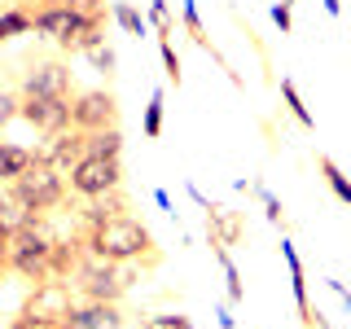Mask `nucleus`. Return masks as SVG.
Segmentation results:
<instances>
[{
	"instance_id": "c85d7f7f",
	"label": "nucleus",
	"mask_w": 351,
	"mask_h": 329,
	"mask_svg": "<svg viewBox=\"0 0 351 329\" xmlns=\"http://www.w3.org/2000/svg\"><path fill=\"white\" fill-rule=\"evenodd\" d=\"M149 27L154 31H158V36H171V27H176V22H171V5H167V0H149Z\"/></svg>"
},
{
	"instance_id": "2eb2a0df",
	"label": "nucleus",
	"mask_w": 351,
	"mask_h": 329,
	"mask_svg": "<svg viewBox=\"0 0 351 329\" xmlns=\"http://www.w3.org/2000/svg\"><path fill=\"white\" fill-rule=\"evenodd\" d=\"M128 211H132V197L123 193V184H119V189H110L101 197H88L80 206V219H84V228H97V224H106V219L128 215Z\"/></svg>"
},
{
	"instance_id": "f3484780",
	"label": "nucleus",
	"mask_w": 351,
	"mask_h": 329,
	"mask_svg": "<svg viewBox=\"0 0 351 329\" xmlns=\"http://www.w3.org/2000/svg\"><path fill=\"white\" fill-rule=\"evenodd\" d=\"M31 219H36V211H31L9 184H0V233H18L22 224H31Z\"/></svg>"
},
{
	"instance_id": "5701e85b",
	"label": "nucleus",
	"mask_w": 351,
	"mask_h": 329,
	"mask_svg": "<svg viewBox=\"0 0 351 329\" xmlns=\"http://www.w3.org/2000/svg\"><path fill=\"white\" fill-rule=\"evenodd\" d=\"M211 255L219 259V268H224V281H228V303H241V299H246V290H241V272H237L233 255H228V246H211Z\"/></svg>"
},
{
	"instance_id": "a878e982",
	"label": "nucleus",
	"mask_w": 351,
	"mask_h": 329,
	"mask_svg": "<svg viewBox=\"0 0 351 329\" xmlns=\"http://www.w3.org/2000/svg\"><path fill=\"white\" fill-rule=\"evenodd\" d=\"M162 106H167V101H162V88H158V93L149 97V106H145V119H141V127H145L149 141L162 136Z\"/></svg>"
},
{
	"instance_id": "c9c22d12",
	"label": "nucleus",
	"mask_w": 351,
	"mask_h": 329,
	"mask_svg": "<svg viewBox=\"0 0 351 329\" xmlns=\"http://www.w3.org/2000/svg\"><path fill=\"white\" fill-rule=\"evenodd\" d=\"M9 237L14 233H0V272H9Z\"/></svg>"
},
{
	"instance_id": "f03ea898",
	"label": "nucleus",
	"mask_w": 351,
	"mask_h": 329,
	"mask_svg": "<svg viewBox=\"0 0 351 329\" xmlns=\"http://www.w3.org/2000/svg\"><path fill=\"white\" fill-rule=\"evenodd\" d=\"M53 246H58V237L49 233V224H44V215H36L31 224H22L14 237H9V272L22 281H49L53 277Z\"/></svg>"
},
{
	"instance_id": "bb28decb",
	"label": "nucleus",
	"mask_w": 351,
	"mask_h": 329,
	"mask_svg": "<svg viewBox=\"0 0 351 329\" xmlns=\"http://www.w3.org/2000/svg\"><path fill=\"white\" fill-rule=\"evenodd\" d=\"M180 22H184V31H189V36L202 44V49H211V40H206V31H202V18H197V5L193 0H180ZM215 53V49H211Z\"/></svg>"
},
{
	"instance_id": "0eeeda50",
	"label": "nucleus",
	"mask_w": 351,
	"mask_h": 329,
	"mask_svg": "<svg viewBox=\"0 0 351 329\" xmlns=\"http://www.w3.org/2000/svg\"><path fill=\"white\" fill-rule=\"evenodd\" d=\"M66 184H71L75 197H101L110 189H119L123 184V162L119 158H97V154H84L80 162L71 167V175H66Z\"/></svg>"
},
{
	"instance_id": "20e7f679",
	"label": "nucleus",
	"mask_w": 351,
	"mask_h": 329,
	"mask_svg": "<svg viewBox=\"0 0 351 329\" xmlns=\"http://www.w3.org/2000/svg\"><path fill=\"white\" fill-rule=\"evenodd\" d=\"M132 272H136V263H114V259H101V255H84V263L71 277V285H75L80 299L119 303L128 294V285H132Z\"/></svg>"
},
{
	"instance_id": "412c9836",
	"label": "nucleus",
	"mask_w": 351,
	"mask_h": 329,
	"mask_svg": "<svg viewBox=\"0 0 351 329\" xmlns=\"http://www.w3.org/2000/svg\"><path fill=\"white\" fill-rule=\"evenodd\" d=\"M316 171L325 175V184L334 189V197H338V202H347V206H351V180L343 175V167H338V162L329 158V154H321V158H316Z\"/></svg>"
},
{
	"instance_id": "f257e3e1",
	"label": "nucleus",
	"mask_w": 351,
	"mask_h": 329,
	"mask_svg": "<svg viewBox=\"0 0 351 329\" xmlns=\"http://www.w3.org/2000/svg\"><path fill=\"white\" fill-rule=\"evenodd\" d=\"M84 246L88 255H101V259H114V263H158L154 255V233L141 224L136 215H119V219H106L97 228H84Z\"/></svg>"
},
{
	"instance_id": "e433bc0d",
	"label": "nucleus",
	"mask_w": 351,
	"mask_h": 329,
	"mask_svg": "<svg viewBox=\"0 0 351 329\" xmlns=\"http://www.w3.org/2000/svg\"><path fill=\"white\" fill-rule=\"evenodd\" d=\"M325 14H329V18H338V14H343V0H325Z\"/></svg>"
},
{
	"instance_id": "473e14b6",
	"label": "nucleus",
	"mask_w": 351,
	"mask_h": 329,
	"mask_svg": "<svg viewBox=\"0 0 351 329\" xmlns=\"http://www.w3.org/2000/svg\"><path fill=\"white\" fill-rule=\"evenodd\" d=\"M272 22H277L281 36H290V31H294V14H290V5H285V0H281V5H272Z\"/></svg>"
},
{
	"instance_id": "6ab92c4d",
	"label": "nucleus",
	"mask_w": 351,
	"mask_h": 329,
	"mask_svg": "<svg viewBox=\"0 0 351 329\" xmlns=\"http://www.w3.org/2000/svg\"><path fill=\"white\" fill-rule=\"evenodd\" d=\"M18 36H36V14H31L27 5H9L5 14H0V44H9Z\"/></svg>"
},
{
	"instance_id": "9d476101",
	"label": "nucleus",
	"mask_w": 351,
	"mask_h": 329,
	"mask_svg": "<svg viewBox=\"0 0 351 329\" xmlns=\"http://www.w3.org/2000/svg\"><path fill=\"white\" fill-rule=\"evenodd\" d=\"M22 97H75V80L66 62H36L18 84Z\"/></svg>"
},
{
	"instance_id": "b1692460",
	"label": "nucleus",
	"mask_w": 351,
	"mask_h": 329,
	"mask_svg": "<svg viewBox=\"0 0 351 329\" xmlns=\"http://www.w3.org/2000/svg\"><path fill=\"white\" fill-rule=\"evenodd\" d=\"M281 101H285V110H290V114L299 119L303 127H316V119H312V110L303 106V97H299V88H294V80H281Z\"/></svg>"
},
{
	"instance_id": "f704fd0d",
	"label": "nucleus",
	"mask_w": 351,
	"mask_h": 329,
	"mask_svg": "<svg viewBox=\"0 0 351 329\" xmlns=\"http://www.w3.org/2000/svg\"><path fill=\"white\" fill-rule=\"evenodd\" d=\"M215 321H219V329H233V325H237V316L228 312V307H215Z\"/></svg>"
},
{
	"instance_id": "423d86ee",
	"label": "nucleus",
	"mask_w": 351,
	"mask_h": 329,
	"mask_svg": "<svg viewBox=\"0 0 351 329\" xmlns=\"http://www.w3.org/2000/svg\"><path fill=\"white\" fill-rule=\"evenodd\" d=\"M9 189H14L36 215H44V211H58V206L66 202L71 184H66V175L58 167H49V162H31V167L22 171L14 184H9Z\"/></svg>"
},
{
	"instance_id": "4be33fe9",
	"label": "nucleus",
	"mask_w": 351,
	"mask_h": 329,
	"mask_svg": "<svg viewBox=\"0 0 351 329\" xmlns=\"http://www.w3.org/2000/svg\"><path fill=\"white\" fill-rule=\"evenodd\" d=\"M110 18H114L119 27L128 31V36H136V40H141V36H149V18H141L136 9L128 5V0H114V5H110Z\"/></svg>"
},
{
	"instance_id": "7ed1b4c3",
	"label": "nucleus",
	"mask_w": 351,
	"mask_h": 329,
	"mask_svg": "<svg viewBox=\"0 0 351 329\" xmlns=\"http://www.w3.org/2000/svg\"><path fill=\"white\" fill-rule=\"evenodd\" d=\"M93 27H106V9H84L80 0H66V5H40L36 9V36L53 40L58 49L75 53Z\"/></svg>"
},
{
	"instance_id": "aec40b11",
	"label": "nucleus",
	"mask_w": 351,
	"mask_h": 329,
	"mask_svg": "<svg viewBox=\"0 0 351 329\" xmlns=\"http://www.w3.org/2000/svg\"><path fill=\"white\" fill-rule=\"evenodd\" d=\"M84 154H97V158H123V132L119 127L84 132Z\"/></svg>"
},
{
	"instance_id": "58836bf2",
	"label": "nucleus",
	"mask_w": 351,
	"mask_h": 329,
	"mask_svg": "<svg viewBox=\"0 0 351 329\" xmlns=\"http://www.w3.org/2000/svg\"><path fill=\"white\" fill-rule=\"evenodd\" d=\"M40 5H66V0H40Z\"/></svg>"
},
{
	"instance_id": "2f4dec72",
	"label": "nucleus",
	"mask_w": 351,
	"mask_h": 329,
	"mask_svg": "<svg viewBox=\"0 0 351 329\" xmlns=\"http://www.w3.org/2000/svg\"><path fill=\"white\" fill-rule=\"evenodd\" d=\"M88 62H93V71H101L106 80L114 75V49H110V44H101V49H93V53H88Z\"/></svg>"
},
{
	"instance_id": "7c9ffc66",
	"label": "nucleus",
	"mask_w": 351,
	"mask_h": 329,
	"mask_svg": "<svg viewBox=\"0 0 351 329\" xmlns=\"http://www.w3.org/2000/svg\"><path fill=\"white\" fill-rule=\"evenodd\" d=\"M18 114H22V93H5V88H0V132L14 123Z\"/></svg>"
},
{
	"instance_id": "f8f14e48",
	"label": "nucleus",
	"mask_w": 351,
	"mask_h": 329,
	"mask_svg": "<svg viewBox=\"0 0 351 329\" xmlns=\"http://www.w3.org/2000/svg\"><path fill=\"white\" fill-rule=\"evenodd\" d=\"M62 329H128V316L119 312V303L80 299V303L71 307V316L62 321Z\"/></svg>"
},
{
	"instance_id": "1a4fd4ad",
	"label": "nucleus",
	"mask_w": 351,
	"mask_h": 329,
	"mask_svg": "<svg viewBox=\"0 0 351 329\" xmlns=\"http://www.w3.org/2000/svg\"><path fill=\"white\" fill-rule=\"evenodd\" d=\"M84 158V132L80 127H62V132H44L36 145V162H49L62 175H71V167Z\"/></svg>"
},
{
	"instance_id": "9b49d317",
	"label": "nucleus",
	"mask_w": 351,
	"mask_h": 329,
	"mask_svg": "<svg viewBox=\"0 0 351 329\" xmlns=\"http://www.w3.org/2000/svg\"><path fill=\"white\" fill-rule=\"evenodd\" d=\"M71 101L75 97H22L18 119H27L40 136L44 132H62V127H71Z\"/></svg>"
},
{
	"instance_id": "4c0bfd02",
	"label": "nucleus",
	"mask_w": 351,
	"mask_h": 329,
	"mask_svg": "<svg viewBox=\"0 0 351 329\" xmlns=\"http://www.w3.org/2000/svg\"><path fill=\"white\" fill-rule=\"evenodd\" d=\"M316 329H334V325H329V321H325V316H321V312H316Z\"/></svg>"
},
{
	"instance_id": "4468645a",
	"label": "nucleus",
	"mask_w": 351,
	"mask_h": 329,
	"mask_svg": "<svg viewBox=\"0 0 351 329\" xmlns=\"http://www.w3.org/2000/svg\"><path fill=\"white\" fill-rule=\"evenodd\" d=\"M241 233H246V219L233 206H219L211 202L206 206V246H237Z\"/></svg>"
},
{
	"instance_id": "ea45409f",
	"label": "nucleus",
	"mask_w": 351,
	"mask_h": 329,
	"mask_svg": "<svg viewBox=\"0 0 351 329\" xmlns=\"http://www.w3.org/2000/svg\"><path fill=\"white\" fill-rule=\"evenodd\" d=\"M285 5H294V0H285Z\"/></svg>"
},
{
	"instance_id": "c756f323",
	"label": "nucleus",
	"mask_w": 351,
	"mask_h": 329,
	"mask_svg": "<svg viewBox=\"0 0 351 329\" xmlns=\"http://www.w3.org/2000/svg\"><path fill=\"white\" fill-rule=\"evenodd\" d=\"M141 329H193V321L180 316V312H158V316H145Z\"/></svg>"
},
{
	"instance_id": "a211bd4d",
	"label": "nucleus",
	"mask_w": 351,
	"mask_h": 329,
	"mask_svg": "<svg viewBox=\"0 0 351 329\" xmlns=\"http://www.w3.org/2000/svg\"><path fill=\"white\" fill-rule=\"evenodd\" d=\"M31 162H36V149L14 145V141H0V184H14Z\"/></svg>"
},
{
	"instance_id": "393cba45",
	"label": "nucleus",
	"mask_w": 351,
	"mask_h": 329,
	"mask_svg": "<svg viewBox=\"0 0 351 329\" xmlns=\"http://www.w3.org/2000/svg\"><path fill=\"white\" fill-rule=\"evenodd\" d=\"M158 58H162V75H167V84L180 88V53H176L171 36H158Z\"/></svg>"
},
{
	"instance_id": "39448f33",
	"label": "nucleus",
	"mask_w": 351,
	"mask_h": 329,
	"mask_svg": "<svg viewBox=\"0 0 351 329\" xmlns=\"http://www.w3.org/2000/svg\"><path fill=\"white\" fill-rule=\"evenodd\" d=\"M75 303H80V299H75V285L49 277V281L31 285L27 303H22V312H18V321L27 325V329H58L66 316H71Z\"/></svg>"
},
{
	"instance_id": "dca6fc26",
	"label": "nucleus",
	"mask_w": 351,
	"mask_h": 329,
	"mask_svg": "<svg viewBox=\"0 0 351 329\" xmlns=\"http://www.w3.org/2000/svg\"><path fill=\"white\" fill-rule=\"evenodd\" d=\"M88 255V246H84V233L80 237H58V246H53V281H71L75 272H80V263Z\"/></svg>"
},
{
	"instance_id": "cd10ccee",
	"label": "nucleus",
	"mask_w": 351,
	"mask_h": 329,
	"mask_svg": "<svg viewBox=\"0 0 351 329\" xmlns=\"http://www.w3.org/2000/svg\"><path fill=\"white\" fill-rule=\"evenodd\" d=\"M250 193L259 197V202H263V211H268V219H272V224L281 228V224H285V206L277 202V193H272L268 184H250Z\"/></svg>"
},
{
	"instance_id": "6e6552de",
	"label": "nucleus",
	"mask_w": 351,
	"mask_h": 329,
	"mask_svg": "<svg viewBox=\"0 0 351 329\" xmlns=\"http://www.w3.org/2000/svg\"><path fill=\"white\" fill-rule=\"evenodd\" d=\"M71 127H80V132L119 127V101H114V93H110V88L75 93V101H71Z\"/></svg>"
},
{
	"instance_id": "ddd939ff",
	"label": "nucleus",
	"mask_w": 351,
	"mask_h": 329,
	"mask_svg": "<svg viewBox=\"0 0 351 329\" xmlns=\"http://www.w3.org/2000/svg\"><path fill=\"white\" fill-rule=\"evenodd\" d=\"M281 259H285V268H290V294H294V307H299V325L316 329V307L307 299V272H303V259H299V250H294L290 237H281Z\"/></svg>"
},
{
	"instance_id": "72a5a7b5",
	"label": "nucleus",
	"mask_w": 351,
	"mask_h": 329,
	"mask_svg": "<svg viewBox=\"0 0 351 329\" xmlns=\"http://www.w3.org/2000/svg\"><path fill=\"white\" fill-rule=\"evenodd\" d=\"M154 202H158V211L176 215V206H171V193H167V189H154Z\"/></svg>"
}]
</instances>
